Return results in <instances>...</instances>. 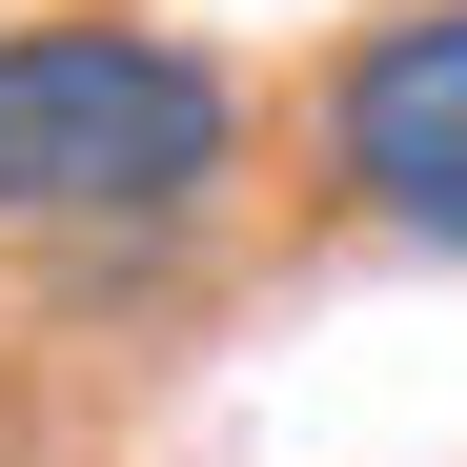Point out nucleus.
I'll return each instance as SVG.
<instances>
[{
	"instance_id": "nucleus-1",
	"label": "nucleus",
	"mask_w": 467,
	"mask_h": 467,
	"mask_svg": "<svg viewBox=\"0 0 467 467\" xmlns=\"http://www.w3.org/2000/svg\"><path fill=\"white\" fill-rule=\"evenodd\" d=\"M244 163L223 61L142 21H21L0 41V223H183Z\"/></svg>"
},
{
	"instance_id": "nucleus-2",
	"label": "nucleus",
	"mask_w": 467,
	"mask_h": 467,
	"mask_svg": "<svg viewBox=\"0 0 467 467\" xmlns=\"http://www.w3.org/2000/svg\"><path fill=\"white\" fill-rule=\"evenodd\" d=\"M326 163L366 223H407V244H467V0L427 21H366L346 82H326Z\"/></svg>"
}]
</instances>
